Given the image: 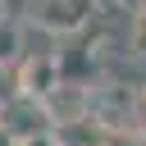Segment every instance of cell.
Listing matches in <instances>:
<instances>
[{
	"mask_svg": "<svg viewBox=\"0 0 146 146\" xmlns=\"http://www.w3.org/2000/svg\"><path fill=\"white\" fill-rule=\"evenodd\" d=\"M87 9H91V0H36V5H32L36 23L50 27V32H73V27H82V23H87Z\"/></svg>",
	"mask_w": 146,
	"mask_h": 146,
	"instance_id": "cell-1",
	"label": "cell"
},
{
	"mask_svg": "<svg viewBox=\"0 0 146 146\" xmlns=\"http://www.w3.org/2000/svg\"><path fill=\"white\" fill-rule=\"evenodd\" d=\"M132 50H141V55H146V5L132 14Z\"/></svg>",
	"mask_w": 146,
	"mask_h": 146,
	"instance_id": "cell-2",
	"label": "cell"
},
{
	"mask_svg": "<svg viewBox=\"0 0 146 146\" xmlns=\"http://www.w3.org/2000/svg\"><path fill=\"white\" fill-rule=\"evenodd\" d=\"M132 123H137V132L146 137V91H141V96L132 100Z\"/></svg>",
	"mask_w": 146,
	"mask_h": 146,
	"instance_id": "cell-3",
	"label": "cell"
},
{
	"mask_svg": "<svg viewBox=\"0 0 146 146\" xmlns=\"http://www.w3.org/2000/svg\"><path fill=\"white\" fill-rule=\"evenodd\" d=\"M14 46H18L14 27H0V55H14Z\"/></svg>",
	"mask_w": 146,
	"mask_h": 146,
	"instance_id": "cell-4",
	"label": "cell"
},
{
	"mask_svg": "<svg viewBox=\"0 0 146 146\" xmlns=\"http://www.w3.org/2000/svg\"><path fill=\"white\" fill-rule=\"evenodd\" d=\"M119 5H123V9H132V14H137V9H141V5H146V0H119Z\"/></svg>",
	"mask_w": 146,
	"mask_h": 146,
	"instance_id": "cell-5",
	"label": "cell"
}]
</instances>
